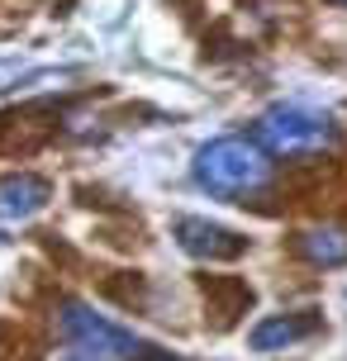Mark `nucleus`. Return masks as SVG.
Returning a JSON list of instances; mask_svg holds the SVG:
<instances>
[{"instance_id": "nucleus-1", "label": "nucleus", "mask_w": 347, "mask_h": 361, "mask_svg": "<svg viewBox=\"0 0 347 361\" xmlns=\"http://www.w3.org/2000/svg\"><path fill=\"white\" fill-rule=\"evenodd\" d=\"M272 176V162L267 152L248 138H214L195 157V180L214 195H243V190H257L262 180Z\"/></svg>"}, {"instance_id": "nucleus-2", "label": "nucleus", "mask_w": 347, "mask_h": 361, "mask_svg": "<svg viewBox=\"0 0 347 361\" xmlns=\"http://www.w3.org/2000/svg\"><path fill=\"white\" fill-rule=\"evenodd\" d=\"M257 138L272 147V152H281V157H314V152L338 143V124H333L329 114H319V109L276 105V109L262 114Z\"/></svg>"}, {"instance_id": "nucleus-3", "label": "nucleus", "mask_w": 347, "mask_h": 361, "mask_svg": "<svg viewBox=\"0 0 347 361\" xmlns=\"http://www.w3.org/2000/svg\"><path fill=\"white\" fill-rule=\"evenodd\" d=\"M57 328H62L67 343H76L81 352H95V357H133V352H138V338H133L128 328L100 319V314H95L91 305H81V300H67V305H62Z\"/></svg>"}, {"instance_id": "nucleus-4", "label": "nucleus", "mask_w": 347, "mask_h": 361, "mask_svg": "<svg viewBox=\"0 0 347 361\" xmlns=\"http://www.w3.org/2000/svg\"><path fill=\"white\" fill-rule=\"evenodd\" d=\"M176 243L190 257H209V262H233L248 252V238L224 224H209V219H176Z\"/></svg>"}, {"instance_id": "nucleus-5", "label": "nucleus", "mask_w": 347, "mask_h": 361, "mask_svg": "<svg viewBox=\"0 0 347 361\" xmlns=\"http://www.w3.org/2000/svg\"><path fill=\"white\" fill-rule=\"evenodd\" d=\"M53 200V185L43 176H5L0 180V219H29Z\"/></svg>"}, {"instance_id": "nucleus-6", "label": "nucleus", "mask_w": 347, "mask_h": 361, "mask_svg": "<svg viewBox=\"0 0 347 361\" xmlns=\"http://www.w3.org/2000/svg\"><path fill=\"white\" fill-rule=\"evenodd\" d=\"M205 305H209V314H214V328H233L238 314H248V305H252V290L243 286V281H233V276H205Z\"/></svg>"}, {"instance_id": "nucleus-7", "label": "nucleus", "mask_w": 347, "mask_h": 361, "mask_svg": "<svg viewBox=\"0 0 347 361\" xmlns=\"http://www.w3.org/2000/svg\"><path fill=\"white\" fill-rule=\"evenodd\" d=\"M319 328V314H286V319H267L252 328V347L257 352H272V347H291L300 338H310Z\"/></svg>"}, {"instance_id": "nucleus-8", "label": "nucleus", "mask_w": 347, "mask_h": 361, "mask_svg": "<svg viewBox=\"0 0 347 361\" xmlns=\"http://www.w3.org/2000/svg\"><path fill=\"white\" fill-rule=\"evenodd\" d=\"M295 252L314 267H343L347 262V233L343 228H305L295 233Z\"/></svg>"}, {"instance_id": "nucleus-9", "label": "nucleus", "mask_w": 347, "mask_h": 361, "mask_svg": "<svg viewBox=\"0 0 347 361\" xmlns=\"http://www.w3.org/2000/svg\"><path fill=\"white\" fill-rule=\"evenodd\" d=\"M133 357H138V361H181V357H171V352H162V347H152V343H138Z\"/></svg>"}, {"instance_id": "nucleus-10", "label": "nucleus", "mask_w": 347, "mask_h": 361, "mask_svg": "<svg viewBox=\"0 0 347 361\" xmlns=\"http://www.w3.org/2000/svg\"><path fill=\"white\" fill-rule=\"evenodd\" d=\"M67 361H95V357H67Z\"/></svg>"}, {"instance_id": "nucleus-11", "label": "nucleus", "mask_w": 347, "mask_h": 361, "mask_svg": "<svg viewBox=\"0 0 347 361\" xmlns=\"http://www.w3.org/2000/svg\"><path fill=\"white\" fill-rule=\"evenodd\" d=\"M338 5H347V0H338Z\"/></svg>"}]
</instances>
